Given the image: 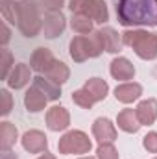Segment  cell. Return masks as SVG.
<instances>
[{"label": "cell", "instance_id": "6da1fadb", "mask_svg": "<svg viewBox=\"0 0 157 159\" xmlns=\"http://www.w3.org/2000/svg\"><path fill=\"white\" fill-rule=\"evenodd\" d=\"M118 22L129 26H157V0H117Z\"/></svg>", "mask_w": 157, "mask_h": 159}, {"label": "cell", "instance_id": "7a4b0ae2", "mask_svg": "<svg viewBox=\"0 0 157 159\" xmlns=\"http://www.w3.org/2000/svg\"><path fill=\"white\" fill-rule=\"evenodd\" d=\"M17 26L24 37H37L43 30L39 4L37 0H20L17 2Z\"/></svg>", "mask_w": 157, "mask_h": 159}, {"label": "cell", "instance_id": "3957f363", "mask_svg": "<svg viewBox=\"0 0 157 159\" xmlns=\"http://www.w3.org/2000/svg\"><path fill=\"white\" fill-rule=\"evenodd\" d=\"M124 44L133 48V52L146 61L157 57V34L148 30H126L122 34Z\"/></svg>", "mask_w": 157, "mask_h": 159}, {"label": "cell", "instance_id": "277c9868", "mask_svg": "<svg viewBox=\"0 0 157 159\" xmlns=\"http://www.w3.org/2000/svg\"><path fill=\"white\" fill-rule=\"evenodd\" d=\"M102 52H104V46L98 35V30L92 32L91 35H78L69 44V54L76 63H83L89 57H98Z\"/></svg>", "mask_w": 157, "mask_h": 159}, {"label": "cell", "instance_id": "5b68a950", "mask_svg": "<svg viewBox=\"0 0 157 159\" xmlns=\"http://www.w3.org/2000/svg\"><path fill=\"white\" fill-rule=\"evenodd\" d=\"M69 7L72 11V15H83L89 17L94 22H107L109 20V11L104 0H70Z\"/></svg>", "mask_w": 157, "mask_h": 159}, {"label": "cell", "instance_id": "8992f818", "mask_svg": "<svg viewBox=\"0 0 157 159\" xmlns=\"http://www.w3.org/2000/svg\"><path fill=\"white\" fill-rule=\"evenodd\" d=\"M92 148V143L89 139L87 133H83L81 129H70L67 131L59 143H57V150L63 156H70V154H89Z\"/></svg>", "mask_w": 157, "mask_h": 159}, {"label": "cell", "instance_id": "52a82bcc", "mask_svg": "<svg viewBox=\"0 0 157 159\" xmlns=\"http://www.w3.org/2000/svg\"><path fill=\"white\" fill-rule=\"evenodd\" d=\"M65 26H67V19H65V15L61 13V9L46 11V15H44V19H43V32H44V37L56 39L57 35H61V34L65 32Z\"/></svg>", "mask_w": 157, "mask_h": 159}, {"label": "cell", "instance_id": "ba28073f", "mask_svg": "<svg viewBox=\"0 0 157 159\" xmlns=\"http://www.w3.org/2000/svg\"><path fill=\"white\" fill-rule=\"evenodd\" d=\"M57 59L54 57V54L48 50V48H35L34 50V54H32V57H30V67H32V70H35L37 74H46L52 67H54V63H56Z\"/></svg>", "mask_w": 157, "mask_h": 159}, {"label": "cell", "instance_id": "9c48e42d", "mask_svg": "<svg viewBox=\"0 0 157 159\" xmlns=\"http://www.w3.org/2000/svg\"><path fill=\"white\" fill-rule=\"evenodd\" d=\"M20 141H22V148L30 154H41V152H46V148H48V139L39 129L26 131Z\"/></svg>", "mask_w": 157, "mask_h": 159}, {"label": "cell", "instance_id": "30bf717a", "mask_svg": "<svg viewBox=\"0 0 157 159\" xmlns=\"http://www.w3.org/2000/svg\"><path fill=\"white\" fill-rule=\"evenodd\" d=\"M92 135L98 141V144L102 143H113L117 139V128L115 124L105 117H100L92 122Z\"/></svg>", "mask_w": 157, "mask_h": 159}, {"label": "cell", "instance_id": "8fae6325", "mask_svg": "<svg viewBox=\"0 0 157 159\" xmlns=\"http://www.w3.org/2000/svg\"><path fill=\"white\" fill-rule=\"evenodd\" d=\"M70 124V115L63 106H54L46 113V126L52 131H63Z\"/></svg>", "mask_w": 157, "mask_h": 159}, {"label": "cell", "instance_id": "7c38bea8", "mask_svg": "<svg viewBox=\"0 0 157 159\" xmlns=\"http://www.w3.org/2000/svg\"><path fill=\"white\" fill-rule=\"evenodd\" d=\"M98 35H100L102 46H104V50H105V52H109V54H118V52L122 50L124 41H122V35L118 34L115 28L105 26V28L98 30Z\"/></svg>", "mask_w": 157, "mask_h": 159}, {"label": "cell", "instance_id": "4fadbf2b", "mask_svg": "<svg viewBox=\"0 0 157 159\" xmlns=\"http://www.w3.org/2000/svg\"><path fill=\"white\" fill-rule=\"evenodd\" d=\"M30 69L32 67H28L26 63H17L13 69H11V72H9V76H7V85H9V89H22V87H26L28 83H30V80L32 78V74H30Z\"/></svg>", "mask_w": 157, "mask_h": 159}, {"label": "cell", "instance_id": "5bb4252c", "mask_svg": "<svg viewBox=\"0 0 157 159\" xmlns=\"http://www.w3.org/2000/svg\"><path fill=\"white\" fill-rule=\"evenodd\" d=\"M142 94V85L141 83H135V81H126V83H120L115 89V98L122 104H131L135 100H139Z\"/></svg>", "mask_w": 157, "mask_h": 159}, {"label": "cell", "instance_id": "9a60e30c", "mask_svg": "<svg viewBox=\"0 0 157 159\" xmlns=\"http://www.w3.org/2000/svg\"><path fill=\"white\" fill-rule=\"evenodd\" d=\"M109 70H111V76L118 81H128L135 76V67L128 57H115L111 61Z\"/></svg>", "mask_w": 157, "mask_h": 159}, {"label": "cell", "instance_id": "2e32d148", "mask_svg": "<svg viewBox=\"0 0 157 159\" xmlns=\"http://www.w3.org/2000/svg\"><path fill=\"white\" fill-rule=\"evenodd\" d=\"M135 111H137V117H139L142 126H152L157 120V100L155 98H148V100L139 102Z\"/></svg>", "mask_w": 157, "mask_h": 159}, {"label": "cell", "instance_id": "e0dca14e", "mask_svg": "<svg viewBox=\"0 0 157 159\" xmlns=\"http://www.w3.org/2000/svg\"><path fill=\"white\" fill-rule=\"evenodd\" d=\"M117 124L118 128L122 131H126V133H137L141 129V126H142L135 109H122L117 117Z\"/></svg>", "mask_w": 157, "mask_h": 159}, {"label": "cell", "instance_id": "ac0fdd59", "mask_svg": "<svg viewBox=\"0 0 157 159\" xmlns=\"http://www.w3.org/2000/svg\"><path fill=\"white\" fill-rule=\"evenodd\" d=\"M46 102H48V98L41 93L37 87H34V85L24 94V106H26V109L30 113H39V111H43L46 107Z\"/></svg>", "mask_w": 157, "mask_h": 159}, {"label": "cell", "instance_id": "d6986e66", "mask_svg": "<svg viewBox=\"0 0 157 159\" xmlns=\"http://www.w3.org/2000/svg\"><path fill=\"white\" fill-rule=\"evenodd\" d=\"M83 89L89 93V96L92 98V102L96 104V102H102V100H105V96H107V93H109V85H107V81H104L102 78H91L85 81V85H83Z\"/></svg>", "mask_w": 157, "mask_h": 159}, {"label": "cell", "instance_id": "ffe728a7", "mask_svg": "<svg viewBox=\"0 0 157 159\" xmlns=\"http://www.w3.org/2000/svg\"><path fill=\"white\" fill-rule=\"evenodd\" d=\"M34 87H37L48 100H57L61 96V85H57L56 81H52L50 78H46L43 74L34 78Z\"/></svg>", "mask_w": 157, "mask_h": 159}, {"label": "cell", "instance_id": "44dd1931", "mask_svg": "<svg viewBox=\"0 0 157 159\" xmlns=\"http://www.w3.org/2000/svg\"><path fill=\"white\" fill-rule=\"evenodd\" d=\"M17 137H19V131L11 122H7V120L0 122V150L2 152H9L15 146Z\"/></svg>", "mask_w": 157, "mask_h": 159}, {"label": "cell", "instance_id": "7402d4cb", "mask_svg": "<svg viewBox=\"0 0 157 159\" xmlns=\"http://www.w3.org/2000/svg\"><path fill=\"white\" fill-rule=\"evenodd\" d=\"M44 76L50 78L52 81H56L57 85H63V83L69 80V76H70V70H69V67H67L63 61H56L54 67H52Z\"/></svg>", "mask_w": 157, "mask_h": 159}, {"label": "cell", "instance_id": "603a6c76", "mask_svg": "<svg viewBox=\"0 0 157 159\" xmlns=\"http://www.w3.org/2000/svg\"><path fill=\"white\" fill-rule=\"evenodd\" d=\"M92 22L94 20H91L89 17H83V15H72V19H70V26L78 35H91Z\"/></svg>", "mask_w": 157, "mask_h": 159}, {"label": "cell", "instance_id": "cb8c5ba5", "mask_svg": "<svg viewBox=\"0 0 157 159\" xmlns=\"http://www.w3.org/2000/svg\"><path fill=\"white\" fill-rule=\"evenodd\" d=\"M13 56L7 48H2L0 50V78L2 80H7L11 69H13Z\"/></svg>", "mask_w": 157, "mask_h": 159}, {"label": "cell", "instance_id": "d4e9b609", "mask_svg": "<svg viewBox=\"0 0 157 159\" xmlns=\"http://www.w3.org/2000/svg\"><path fill=\"white\" fill-rule=\"evenodd\" d=\"M0 11H2L4 20H7L11 24H17V2H13V0H2L0 2Z\"/></svg>", "mask_w": 157, "mask_h": 159}, {"label": "cell", "instance_id": "484cf974", "mask_svg": "<svg viewBox=\"0 0 157 159\" xmlns=\"http://www.w3.org/2000/svg\"><path fill=\"white\" fill-rule=\"evenodd\" d=\"M72 102H74L76 106H79V107H83V109H91V107L94 106L92 98L89 96V93H87V91H85L83 87L72 93Z\"/></svg>", "mask_w": 157, "mask_h": 159}, {"label": "cell", "instance_id": "4316f807", "mask_svg": "<svg viewBox=\"0 0 157 159\" xmlns=\"http://www.w3.org/2000/svg\"><path fill=\"white\" fill-rule=\"evenodd\" d=\"M96 159H120V156H118L117 148L113 146V143H102L98 144Z\"/></svg>", "mask_w": 157, "mask_h": 159}, {"label": "cell", "instance_id": "83f0119b", "mask_svg": "<svg viewBox=\"0 0 157 159\" xmlns=\"http://www.w3.org/2000/svg\"><path fill=\"white\" fill-rule=\"evenodd\" d=\"M0 98H2L0 115H2V117H6V115H9V113H11V109H13V98H11V94H9V91H7V89H2V91H0Z\"/></svg>", "mask_w": 157, "mask_h": 159}, {"label": "cell", "instance_id": "f1b7e54d", "mask_svg": "<svg viewBox=\"0 0 157 159\" xmlns=\"http://www.w3.org/2000/svg\"><path fill=\"white\" fill-rule=\"evenodd\" d=\"M142 146H144L150 154H157V131H150V133L144 135Z\"/></svg>", "mask_w": 157, "mask_h": 159}, {"label": "cell", "instance_id": "f546056e", "mask_svg": "<svg viewBox=\"0 0 157 159\" xmlns=\"http://www.w3.org/2000/svg\"><path fill=\"white\" fill-rule=\"evenodd\" d=\"M65 0H39V4L46 9V11H52V9H61Z\"/></svg>", "mask_w": 157, "mask_h": 159}, {"label": "cell", "instance_id": "4dcf8cb0", "mask_svg": "<svg viewBox=\"0 0 157 159\" xmlns=\"http://www.w3.org/2000/svg\"><path fill=\"white\" fill-rule=\"evenodd\" d=\"M9 37H11V32H9V28L6 26V22H2V41H0V43L6 46V44L9 43Z\"/></svg>", "mask_w": 157, "mask_h": 159}, {"label": "cell", "instance_id": "1f68e13d", "mask_svg": "<svg viewBox=\"0 0 157 159\" xmlns=\"http://www.w3.org/2000/svg\"><path fill=\"white\" fill-rule=\"evenodd\" d=\"M37 159H56V156H52V154H48V152H44L43 156H39Z\"/></svg>", "mask_w": 157, "mask_h": 159}, {"label": "cell", "instance_id": "d6a6232c", "mask_svg": "<svg viewBox=\"0 0 157 159\" xmlns=\"http://www.w3.org/2000/svg\"><path fill=\"white\" fill-rule=\"evenodd\" d=\"M154 74H155V76H157V65H155V69H154Z\"/></svg>", "mask_w": 157, "mask_h": 159}, {"label": "cell", "instance_id": "836d02e7", "mask_svg": "<svg viewBox=\"0 0 157 159\" xmlns=\"http://www.w3.org/2000/svg\"><path fill=\"white\" fill-rule=\"evenodd\" d=\"M79 159H94V157H91V156H89V157H79Z\"/></svg>", "mask_w": 157, "mask_h": 159}, {"label": "cell", "instance_id": "e575fe53", "mask_svg": "<svg viewBox=\"0 0 157 159\" xmlns=\"http://www.w3.org/2000/svg\"><path fill=\"white\" fill-rule=\"evenodd\" d=\"M155 159H157V157H155Z\"/></svg>", "mask_w": 157, "mask_h": 159}]
</instances>
